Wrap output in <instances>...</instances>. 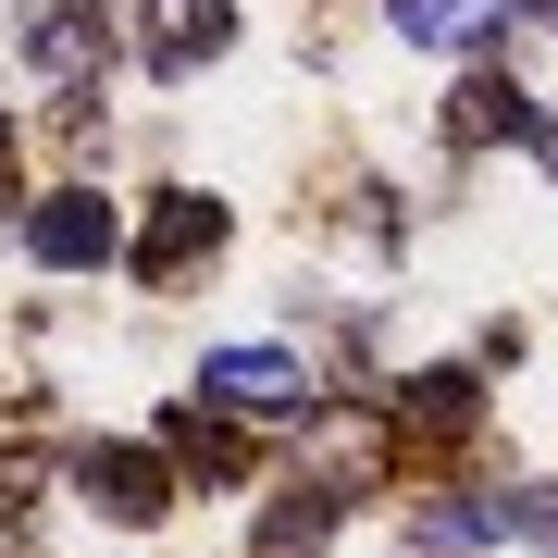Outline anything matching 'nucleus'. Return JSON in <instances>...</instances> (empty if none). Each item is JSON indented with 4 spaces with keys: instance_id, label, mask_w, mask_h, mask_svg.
Listing matches in <instances>:
<instances>
[{
    "instance_id": "nucleus-1",
    "label": "nucleus",
    "mask_w": 558,
    "mask_h": 558,
    "mask_svg": "<svg viewBox=\"0 0 558 558\" xmlns=\"http://www.w3.org/2000/svg\"><path fill=\"white\" fill-rule=\"evenodd\" d=\"M199 398L211 410H248V422H286V410H311V373L286 348H211L199 360Z\"/></svg>"
},
{
    "instance_id": "nucleus-2",
    "label": "nucleus",
    "mask_w": 558,
    "mask_h": 558,
    "mask_svg": "<svg viewBox=\"0 0 558 558\" xmlns=\"http://www.w3.org/2000/svg\"><path fill=\"white\" fill-rule=\"evenodd\" d=\"M236 38V0H149V75H186Z\"/></svg>"
},
{
    "instance_id": "nucleus-3",
    "label": "nucleus",
    "mask_w": 558,
    "mask_h": 558,
    "mask_svg": "<svg viewBox=\"0 0 558 558\" xmlns=\"http://www.w3.org/2000/svg\"><path fill=\"white\" fill-rule=\"evenodd\" d=\"M25 248H38V260H62V274H75V260H100V248H112V211L87 199V186H62V199H50L38 223H25Z\"/></svg>"
},
{
    "instance_id": "nucleus-4",
    "label": "nucleus",
    "mask_w": 558,
    "mask_h": 558,
    "mask_svg": "<svg viewBox=\"0 0 558 558\" xmlns=\"http://www.w3.org/2000/svg\"><path fill=\"white\" fill-rule=\"evenodd\" d=\"M100 50H112V38H100V13H87V0H50V13L25 25V62H38V75H87Z\"/></svg>"
},
{
    "instance_id": "nucleus-5",
    "label": "nucleus",
    "mask_w": 558,
    "mask_h": 558,
    "mask_svg": "<svg viewBox=\"0 0 558 558\" xmlns=\"http://www.w3.org/2000/svg\"><path fill=\"white\" fill-rule=\"evenodd\" d=\"M398 13V38L422 50H472V38H497V0H385Z\"/></svg>"
},
{
    "instance_id": "nucleus-6",
    "label": "nucleus",
    "mask_w": 558,
    "mask_h": 558,
    "mask_svg": "<svg viewBox=\"0 0 558 558\" xmlns=\"http://www.w3.org/2000/svg\"><path fill=\"white\" fill-rule=\"evenodd\" d=\"M87 484H100L112 521H149V509H161V459H137V447H100V459H87Z\"/></svg>"
},
{
    "instance_id": "nucleus-7",
    "label": "nucleus",
    "mask_w": 558,
    "mask_h": 558,
    "mask_svg": "<svg viewBox=\"0 0 558 558\" xmlns=\"http://www.w3.org/2000/svg\"><path fill=\"white\" fill-rule=\"evenodd\" d=\"M211 236H223V211H211V199H161V223H149V248H137V260H149V274H174V260H199Z\"/></svg>"
},
{
    "instance_id": "nucleus-8",
    "label": "nucleus",
    "mask_w": 558,
    "mask_h": 558,
    "mask_svg": "<svg viewBox=\"0 0 558 558\" xmlns=\"http://www.w3.org/2000/svg\"><path fill=\"white\" fill-rule=\"evenodd\" d=\"M447 124H459V137H521L534 112H521V87H509V75H472V87H459V112H447Z\"/></svg>"
},
{
    "instance_id": "nucleus-9",
    "label": "nucleus",
    "mask_w": 558,
    "mask_h": 558,
    "mask_svg": "<svg viewBox=\"0 0 558 558\" xmlns=\"http://www.w3.org/2000/svg\"><path fill=\"white\" fill-rule=\"evenodd\" d=\"M410 422H422V435H459V422H472V373H422L410 385Z\"/></svg>"
},
{
    "instance_id": "nucleus-10",
    "label": "nucleus",
    "mask_w": 558,
    "mask_h": 558,
    "mask_svg": "<svg viewBox=\"0 0 558 558\" xmlns=\"http://www.w3.org/2000/svg\"><path fill=\"white\" fill-rule=\"evenodd\" d=\"M323 521H336L323 497H311V509H274V521H260V558H311V546H323Z\"/></svg>"
}]
</instances>
